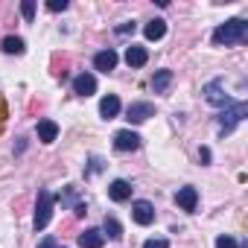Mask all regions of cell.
Instances as JSON below:
<instances>
[{"label": "cell", "instance_id": "cell-1", "mask_svg": "<svg viewBox=\"0 0 248 248\" xmlns=\"http://www.w3.org/2000/svg\"><path fill=\"white\" fill-rule=\"evenodd\" d=\"M245 38H248V24L242 18H231V21H225L213 30V44L233 47V44H242Z\"/></svg>", "mask_w": 248, "mask_h": 248}, {"label": "cell", "instance_id": "cell-2", "mask_svg": "<svg viewBox=\"0 0 248 248\" xmlns=\"http://www.w3.org/2000/svg\"><path fill=\"white\" fill-rule=\"evenodd\" d=\"M245 114H248V102H231L219 117H216V123H219V132L222 135H228L236 123H242L245 120Z\"/></svg>", "mask_w": 248, "mask_h": 248}, {"label": "cell", "instance_id": "cell-3", "mask_svg": "<svg viewBox=\"0 0 248 248\" xmlns=\"http://www.w3.org/2000/svg\"><path fill=\"white\" fill-rule=\"evenodd\" d=\"M53 204H56V196H53L50 190H38V202H35V219H32L35 231H44V228H47V222H50V216H53Z\"/></svg>", "mask_w": 248, "mask_h": 248}, {"label": "cell", "instance_id": "cell-4", "mask_svg": "<svg viewBox=\"0 0 248 248\" xmlns=\"http://www.w3.org/2000/svg\"><path fill=\"white\" fill-rule=\"evenodd\" d=\"M202 93H204V99H207L210 105H216V108H228V105L233 102V99L225 93V82H222V79H210Z\"/></svg>", "mask_w": 248, "mask_h": 248}, {"label": "cell", "instance_id": "cell-5", "mask_svg": "<svg viewBox=\"0 0 248 248\" xmlns=\"http://www.w3.org/2000/svg\"><path fill=\"white\" fill-rule=\"evenodd\" d=\"M114 149H117V152H135V149H140V135H135V132H129V129L117 132V135H114Z\"/></svg>", "mask_w": 248, "mask_h": 248}, {"label": "cell", "instance_id": "cell-6", "mask_svg": "<svg viewBox=\"0 0 248 248\" xmlns=\"http://www.w3.org/2000/svg\"><path fill=\"white\" fill-rule=\"evenodd\" d=\"M132 216H135L138 225H152V222H155V207H152V202H146V199L135 202V204H132Z\"/></svg>", "mask_w": 248, "mask_h": 248}, {"label": "cell", "instance_id": "cell-7", "mask_svg": "<svg viewBox=\"0 0 248 248\" xmlns=\"http://www.w3.org/2000/svg\"><path fill=\"white\" fill-rule=\"evenodd\" d=\"M149 117H155V105L152 102H132L129 111H126V120H132V123H143Z\"/></svg>", "mask_w": 248, "mask_h": 248}, {"label": "cell", "instance_id": "cell-8", "mask_svg": "<svg viewBox=\"0 0 248 248\" xmlns=\"http://www.w3.org/2000/svg\"><path fill=\"white\" fill-rule=\"evenodd\" d=\"M175 204H178L181 210L193 213V210H196V204H199V193H196V187H181V190L175 193Z\"/></svg>", "mask_w": 248, "mask_h": 248}, {"label": "cell", "instance_id": "cell-9", "mask_svg": "<svg viewBox=\"0 0 248 248\" xmlns=\"http://www.w3.org/2000/svg\"><path fill=\"white\" fill-rule=\"evenodd\" d=\"M108 196H111V202H126V199H132V184L117 178L108 184Z\"/></svg>", "mask_w": 248, "mask_h": 248}, {"label": "cell", "instance_id": "cell-10", "mask_svg": "<svg viewBox=\"0 0 248 248\" xmlns=\"http://www.w3.org/2000/svg\"><path fill=\"white\" fill-rule=\"evenodd\" d=\"M96 91V79L91 76V73H79L76 79H73V93H79V96H91Z\"/></svg>", "mask_w": 248, "mask_h": 248}, {"label": "cell", "instance_id": "cell-11", "mask_svg": "<svg viewBox=\"0 0 248 248\" xmlns=\"http://www.w3.org/2000/svg\"><path fill=\"white\" fill-rule=\"evenodd\" d=\"M82 248H102V242H105V233L102 231H96V228H88L85 233H79V239H76Z\"/></svg>", "mask_w": 248, "mask_h": 248}, {"label": "cell", "instance_id": "cell-12", "mask_svg": "<svg viewBox=\"0 0 248 248\" xmlns=\"http://www.w3.org/2000/svg\"><path fill=\"white\" fill-rule=\"evenodd\" d=\"M93 67L102 70V73L114 70V67H117V53H114V50H102V53H96V56H93Z\"/></svg>", "mask_w": 248, "mask_h": 248}, {"label": "cell", "instance_id": "cell-13", "mask_svg": "<svg viewBox=\"0 0 248 248\" xmlns=\"http://www.w3.org/2000/svg\"><path fill=\"white\" fill-rule=\"evenodd\" d=\"M59 138V126L53 120H38V140L41 143H53Z\"/></svg>", "mask_w": 248, "mask_h": 248}, {"label": "cell", "instance_id": "cell-14", "mask_svg": "<svg viewBox=\"0 0 248 248\" xmlns=\"http://www.w3.org/2000/svg\"><path fill=\"white\" fill-rule=\"evenodd\" d=\"M143 35H146L149 41H161V38L167 35V21H164V18L149 21V24H146V30H143Z\"/></svg>", "mask_w": 248, "mask_h": 248}, {"label": "cell", "instance_id": "cell-15", "mask_svg": "<svg viewBox=\"0 0 248 248\" xmlns=\"http://www.w3.org/2000/svg\"><path fill=\"white\" fill-rule=\"evenodd\" d=\"M126 62H129V67H143V64L149 62V53H146L143 47L132 44V47L126 50Z\"/></svg>", "mask_w": 248, "mask_h": 248}, {"label": "cell", "instance_id": "cell-16", "mask_svg": "<svg viewBox=\"0 0 248 248\" xmlns=\"http://www.w3.org/2000/svg\"><path fill=\"white\" fill-rule=\"evenodd\" d=\"M99 114H102L105 120H114V117L120 114V99H117V96H102V102H99Z\"/></svg>", "mask_w": 248, "mask_h": 248}, {"label": "cell", "instance_id": "cell-17", "mask_svg": "<svg viewBox=\"0 0 248 248\" xmlns=\"http://www.w3.org/2000/svg\"><path fill=\"white\" fill-rule=\"evenodd\" d=\"M170 82H172V70H158V73L152 76V91H155V93H164V91L170 88Z\"/></svg>", "mask_w": 248, "mask_h": 248}, {"label": "cell", "instance_id": "cell-18", "mask_svg": "<svg viewBox=\"0 0 248 248\" xmlns=\"http://www.w3.org/2000/svg\"><path fill=\"white\" fill-rule=\"evenodd\" d=\"M24 50H27L24 38H18V35H9V38H3V53H9V56H21Z\"/></svg>", "mask_w": 248, "mask_h": 248}, {"label": "cell", "instance_id": "cell-19", "mask_svg": "<svg viewBox=\"0 0 248 248\" xmlns=\"http://www.w3.org/2000/svg\"><path fill=\"white\" fill-rule=\"evenodd\" d=\"M102 233L111 236V239H123V228H120V222H117L114 216H105V222H102Z\"/></svg>", "mask_w": 248, "mask_h": 248}, {"label": "cell", "instance_id": "cell-20", "mask_svg": "<svg viewBox=\"0 0 248 248\" xmlns=\"http://www.w3.org/2000/svg\"><path fill=\"white\" fill-rule=\"evenodd\" d=\"M53 73L56 76H64L67 73V56H59V53L53 56Z\"/></svg>", "mask_w": 248, "mask_h": 248}, {"label": "cell", "instance_id": "cell-21", "mask_svg": "<svg viewBox=\"0 0 248 248\" xmlns=\"http://www.w3.org/2000/svg\"><path fill=\"white\" fill-rule=\"evenodd\" d=\"M216 248H239V245H236V239H233V236L222 233V236H216Z\"/></svg>", "mask_w": 248, "mask_h": 248}, {"label": "cell", "instance_id": "cell-22", "mask_svg": "<svg viewBox=\"0 0 248 248\" xmlns=\"http://www.w3.org/2000/svg\"><path fill=\"white\" fill-rule=\"evenodd\" d=\"M21 15H24L27 21L35 18V3H32V0H24V3H21Z\"/></svg>", "mask_w": 248, "mask_h": 248}, {"label": "cell", "instance_id": "cell-23", "mask_svg": "<svg viewBox=\"0 0 248 248\" xmlns=\"http://www.w3.org/2000/svg\"><path fill=\"white\" fill-rule=\"evenodd\" d=\"M47 9H50V12H64V9H67V0H50Z\"/></svg>", "mask_w": 248, "mask_h": 248}, {"label": "cell", "instance_id": "cell-24", "mask_svg": "<svg viewBox=\"0 0 248 248\" xmlns=\"http://www.w3.org/2000/svg\"><path fill=\"white\" fill-rule=\"evenodd\" d=\"M38 248H67V245H59V242H56L53 236H44V239L38 242Z\"/></svg>", "mask_w": 248, "mask_h": 248}, {"label": "cell", "instance_id": "cell-25", "mask_svg": "<svg viewBox=\"0 0 248 248\" xmlns=\"http://www.w3.org/2000/svg\"><path fill=\"white\" fill-rule=\"evenodd\" d=\"M143 248H170V242L167 239H146Z\"/></svg>", "mask_w": 248, "mask_h": 248}, {"label": "cell", "instance_id": "cell-26", "mask_svg": "<svg viewBox=\"0 0 248 248\" xmlns=\"http://www.w3.org/2000/svg\"><path fill=\"white\" fill-rule=\"evenodd\" d=\"M129 32H135V24L129 21V24H120L117 27V35H129Z\"/></svg>", "mask_w": 248, "mask_h": 248}, {"label": "cell", "instance_id": "cell-27", "mask_svg": "<svg viewBox=\"0 0 248 248\" xmlns=\"http://www.w3.org/2000/svg\"><path fill=\"white\" fill-rule=\"evenodd\" d=\"M85 213H88L85 202H76V204H73V216H85Z\"/></svg>", "mask_w": 248, "mask_h": 248}, {"label": "cell", "instance_id": "cell-28", "mask_svg": "<svg viewBox=\"0 0 248 248\" xmlns=\"http://www.w3.org/2000/svg\"><path fill=\"white\" fill-rule=\"evenodd\" d=\"M9 117V111H6V102H3V96H0V123H3Z\"/></svg>", "mask_w": 248, "mask_h": 248}, {"label": "cell", "instance_id": "cell-29", "mask_svg": "<svg viewBox=\"0 0 248 248\" xmlns=\"http://www.w3.org/2000/svg\"><path fill=\"white\" fill-rule=\"evenodd\" d=\"M102 170V161L99 158H91V172H99Z\"/></svg>", "mask_w": 248, "mask_h": 248}, {"label": "cell", "instance_id": "cell-30", "mask_svg": "<svg viewBox=\"0 0 248 248\" xmlns=\"http://www.w3.org/2000/svg\"><path fill=\"white\" fill-rule=\"evenodd\" d=\"M199 158H202V164H207L210 161V149H199Z\"/></svg>", "mask_w": 248, "mask_h": 248}]
</instances>
